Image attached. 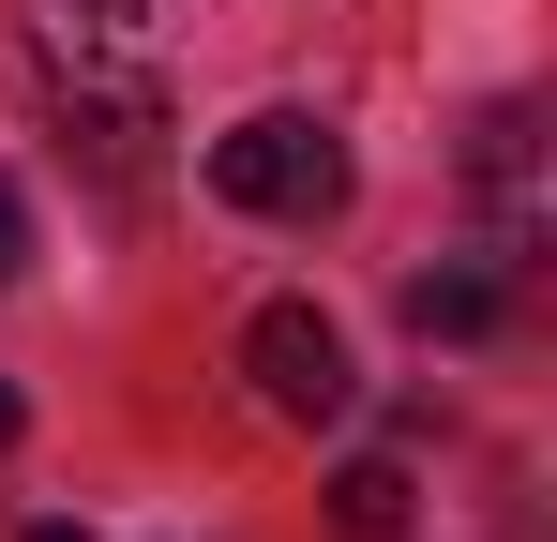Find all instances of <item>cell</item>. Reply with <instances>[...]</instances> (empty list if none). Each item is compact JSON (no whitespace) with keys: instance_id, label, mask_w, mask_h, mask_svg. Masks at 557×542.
I'll list each match as a JSON object with an SVG mask.
<instances>
[{"instance_id":"1","label":"cell","mask_w":557,"mask_h":542,"mask_svg":"<svg viewBox=\"0 0 557 542\" xmlns=\"http://www.w3.org/2000/svg\"><path fill=\"white\" fill-rule=\"evenodd\" d=\"M211 196L257 211V226H332V211H347V136H332L317 106H257V121L211 136Z\"/></svg>"},{"instance_id":"2","label":"cell","mask_w":557,"mask_h":542,"mask_svg":"<svg viewBox=\"0 0 557 542\" xmlns=\"http://www.w3.org/2000/svg\"><path fill=\"white\" fill-rule=\"evenodd\" d=\"M30 61L61 90H121L166 61V0H30Z\"/></svg>"},{"instance_id":"3","label":"cell","mask_w":557,"mask_h":542,"mask_svg":"<svg viewBox=\"0 0 557 542\" xmlns=\"http://www.w3.org/2000/svg\"><path fill=\"white\" fill-rule=\"evenodd\" d=\"M242 361H257L272 422H347V407H362V361H347V332H332L317 301H272V317L242 332Z\"/></svg>"},{"instance_id":"4","label":"cell","mask_w":557,"mask_h":542,"mask_svg":"<svg viewBox=\"0 0 557 542\" xmlns=\"http://www.w3.org/2000/svg\"><path fill=\"white\" fill-rule=\"evenodd\" d=\"M467 181H482V211H497V257H528V242H543V106H528V90H512V106H482Z\"/></svg>"},{"instance_id":"5","label":"cell","mask_w":557,"mask_h":542,"mask_svg":"<svg viewBox=\"0 0 557 542\" xmlns=\"http://www.w3.org/2000/svg\"><path fill=\"white\" fill-rule=\"evenodd\" d=\"M497 317H512L497 271H407V332H422V347H482Z\"/></svg>"},{"instance_id":"6","label":"cell","mask_w":557,"mask_h":542,"mask_svg":"<svg viewBox=\"0 0 557 542\" xmlns=\"http://www.w3.org/2000/svg\"><path fill=\"white\" fill-rule=\"evenodd\" d=\"M422 528V482H407V452H362L347 482H332V542H407Z\"/></svg>"},{"instance_id":"7","label":"cell","mask_w":557,"mask_h":542,"mask_svg":"<svg viewBox=\"0 0 557 542\" xmlns=\"http://www.w3.org/2000/svg\"><path fill=\"white\" fill-rule=\"evenodd\" d=\"M15 271H30V196L0 181V286H15Z\"/></svg>"},{"instance_id":"8","label":"cell","mask_w":557,"mask_h":542,"mask_svg":"<svg viewBox=\"0 0 557 542\" xmlns=\"http://www.w3.org/2000/svg\"><path fill=\"white\" fill-rule=\"evenodd\" d=\"M15 438H30V407H15V377H0V452H15Z\"/></svg>"},{"instance_id":"9","label":"cell","mask_w":557,"mask_h":542,"mask_svg":"<svg viewBox=\"0 0 557 542\" xmlns=\"http://www.w3.org/2000/svg\"><path fill=\"white\" fill-rule=\"evenodd\" d=\"M30 542H91V528H61V513H46V528H30Z\"/></svg>"}]
</instances>
